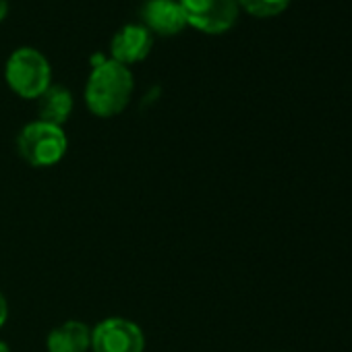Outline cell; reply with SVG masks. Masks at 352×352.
I'll use <instances>...</instances> for the list:
<instances>
[{"instance_id":"6da1fadb","label":"cell","mask_w":352,"mask_h":352,"mask_svg":"<svg viewBox=\"0 0 352 352\" xmlns=\"http://www.w3.org/2000/svg\"><path fill=\"white\" fill-rule=\"evenodd\" d=\"M133 89L135 79L131 69L112 58H102L96 60L85 83V104L91 114L112 118L129 106Z\"/></svg>"},{"instance_id":"7a4b0ae2","label":"cell","mask_w":352,"mask_h":352,"mask_svg":"<svg viewBox=\"0 0 352 352\" xmlns=\"http://www.w3.org/2000/svg\"><path fill=\"white\" fill-rule=\"evenodd\" d=\"M9 87L25 100H38L52 85V69L48 58L30 46L17 48L5 67Z\"/></svg>"},{"instance_id":"3957f363","label":"cell","mask_w":352,"mask_h":352,"mask_svg":"<svg viewBox=\"0 0 352 352\" xmlns=\"http://www.w3.org/2000/svg\"><path fill=\"white\" fill-rule=\"evenodd\" d=\"M69 147V139L63 126L46 122V120H34L25 124L17 137V151L19 155L36 168H48L58 164Z\"/></svg>"},{"instance_id":"277c9868","label":"cell","mask_w":352,"mask_h":352,"mask_svg":"<svg viewBox=\"0 0 352 352\" xmlns=\"http://www.w3.org/2000/svg\"><path fill=\"white\" fill-rule=\"evenodd\" d=\"M179 3L187 25L210 36L232 30L241 13L236 0H179Z\"/></svg>"},{"instance_id":"5b68a950","label":"cell","mask_w":352,"mask_h":352,"mask_svg":"<svg viewBox=\"0 0 352 352\" xmlns=\"http://www.w3.org/2000/svg\"><path fill=\"white\" fill-rule=\"evenodd\" d=\"M94 352H143V329L124 317H108L91 329Z\"/></svg>"},{"instance_id":"8992f818","label":"cell","mask_w":352,"mask_h":352,"mask_svg":"<svg viewBox=\"0 0 352 352\" xmlns=\"http://www.w3.org/2000/svg\"><path fill=\"white\" fill-rule=\"evenodd\" d=\"M153 46V36L141 23H129L112 36L110 42V58L131 67L147 58Z\"/></svg>"},{"instance_id":"52a82bcc","label":"cell","mask_w":352,"mask_h":352,"mask_svg":"<svg viewBox=\"0 0 352 352\" xmlns=\"http://www.w3.org/2000/svg\"><path fill=\"white\" fill-rule=\"evenodd\" d=\"M143 28L153 36H176L187 28V19L179 0H145L141 9Z\"/></svg>"},{"instance_id":"ba28073f","label":"cell","mask_w":352,"mask_h":352,"mask_svg":"<svg viewBox=\"0 0 352 352\" xmlns=\"http://www.w3.org/2000/svg\"><path fill=\"white\" fill-rule=\"evenodd\" d=\"M48 352H87L91 350V327L79 319H69L54 329H50L46 338Z\"/></svg>"},{"instance_id":"9c48e42d","label":"cell","mask_w":352,"mask_h":352,"mask_svg":"<svg viewBox=\"0 0 352 352\" xmlns=\"http://www.w3.org/2000/svg\"><path fill=\"white\" fill-rule=\"evenodd\" d=\"M38 110H40V120L63 126L73 112V96L63 85H50L38 98Z\"/></svg>"},{"instance_id":"30bf717a","label":"cell","mask_w":352,"mask_h":352,"mask_svg":"<svg viewBox=\"0 0 352 352\" xmlns=\"http://www.w3.org/2000/svg\"><path fill=\"white\" fill-rule=\"evenodd\" d=\"M236 3H239V9L247 11L253 17L270 19V17L282 15L290 7L292 0H236Z\"/></svg>"},{"instance_id":"8fae6325","label":"cell","mask_w":352,"mask_h":352,"mask_svg":"<svg viewBox=\"0 0 352 352\" xmlns=\"http://www.w3.org/2000/svg\"><path fill=\"white\" fill-rule=\"evenodd\" d=\"M7 317H9V305H7V298L5 294L0 292V327L7 323Z\"/></svg>"},{"instance_id":"7c38bea8","label":"cell","mask_w":352,"mask_h":352,"mask_svg":"<svg viewBox=\"0 0 352 352\" xmlns=\"http://www.w3.org/2000/svg\"><path fill=\"white\" fill-rule=\"evenodd\" d=\"M9 15V0H0V23H3Z\"/></svg>"},{"instance_id":"4fadbf2b","label":"cell","mask_w":352,"mask_h":352,"mask_svg":"<svg viewBox=\"0 0 352 352\" xmlns=\"http://www.w3.org/2000/svg\"><path fill=\"white\" fill-rule=\"evenodd\" d=\"M0 352H11L9 344H7V342H3V340H0Z\"/></svg>"}]
</instances>
